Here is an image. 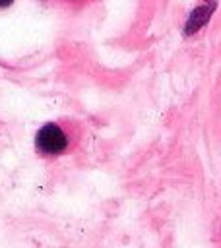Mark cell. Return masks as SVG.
<instances>
[{
	"label": "cell",
	"instance_id": "1",
	"mask_svg": "<svg viewBox=\"0 0 221 248\" xmlns=\"http://www.w3.org/2000/svg\"><path fill=\"white\" fill-rule=\"evenodd\" d=\"M35 145H37V149H39L41 153L56 155V153H60V151L66 149L68 138H66L64 130L58 128L56 124H45V126L37 132Z\"/></svg>",
	"mask_w": 221,
	"mask_h": 248
},
{
	"label": "cell",
	"instance_id": "3",
	"mask_svg": "<svg viewBox=\"0 0 221 248\" xmlns=\"http://www.w3.org/2000/svg\"><path fill=\"white\" fill-rule=\"evenodd\" d=\"M14 0H0V8H6V6H10Z\"/></svg>",
	"mask_w": 221,
	"mask_h": 248
},
{
	"label": "cell",
	"instance_id": "2",
	"mask_svg": "<svg viewBox=\"0 0 221 248\" xmlns=\"http://www.w3.org/2000/svg\"><path fill=\"white\" fill-rule=\"evenodd\" d=\"M213 10H215V2H213V0H211V2H205V4H200L198 8H194L192 14H190L188 19H186L184 35H194L196 31H200V29L209 21Z\"/></svg>",
	"mask_w": 221,
	"mask_h": 248
}]
</instances>
